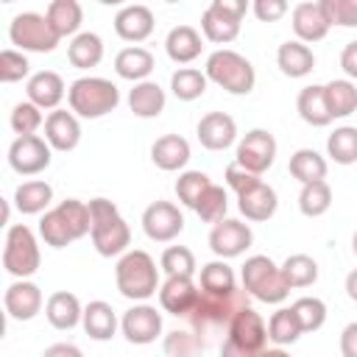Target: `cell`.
<instances>
[{
    "label": "cell",
    "mask_w": 357,
    "mask_h": 357,
    "mask_svg": "<svg viewBox=\"0 0 357 357\" xmlns=\"http://www.w3.org/2000/svg\"><path fill=\"white\" fill-rule=\"evenodd\" d=\"M114 284L120 290V296H126L128 301H148L153 293H159V268L153 262V257L142 248H131L126 251L117 265H114Z\"/></svg>",
    "instance_id": "cell-1"
},
{
    "label": "cell",
    "mask_w": 357,
    "mask_h": 357,
    "mask_svg": "<svg viewBox=\"0 0 357 357\" xmlns=\"http://www.w3.org/2000/svg\"><path fill=\"white\" fill-rule=\"evenodd\" d=\"M89 215H92V245L100 257H123L131 243V229L123 220L120 209L109 198H92L89 201Z\"/></svg>",
    "instance_id": "cell-2"
},
{
    "label": "cell",
    "mask_w": 357,
    "mask_h": 357,
    "mask_svg": "<svg viewBox=\"0 0 357 357\" xmlns=\"http://www.w3.org/2000/svg\"><path fill=\"white\" fill-rule=\"evenodd\" d=\"M67 103H70V112L75 117H84V120H98L109 112L117 109L120 103V89L117 84H112L109 78H100V75H81L70 84L67 89Z\"/></svg>",
    "instance_id": "cell-3"
},
{
    "label": "cell",
    "mask_w": 357,
    "mask_h": 357,
    "mask_svg": "<svg viewBox=\"0 0 357 357\" xmlns=\"http://www.w3.org/2000/svg\"><path fill=\"white\" fill-rule=\"evenodd\" d=\"M240 282L248 296H254L257 301H265V304H282L290 293V287L282 276V268L265 254H254L243 262Z\"/></svg>",
    "instance_id": "cell-4"
},
{
    "label": "cell",
    "mask_w": 357,
    "mask_h": 357,
    "mask_svg": "<svg viewBox=\"0 0 357 357\" xmlns=\"http://www.w3.org/2000/svg\"><path fill=\"white\" fill-rule=\"evenodd\" d=\"M243 307H248V293H245L243 287H237V290L229 293V296H215V293H204V290H201V296H198L195 307L190 310L187 321H190L192 332L206 335V332H212V329H229L231 318H234Z\"/></svg>",
    "instance_id": "cell-5"
},
{
    "label": "cell",
    "mask_w": 357,
    "mask_h": 357,
    "mask_svg": "<svg viewBox=\"0 0 357 357\" xmlns=\"http://www.w3.org/2000/svg\"><path fill=\"white\" fill-rule=\"evenodd\" d=\"M204 73H206V78L212 84H218L229 95H248L254 89V84H257L254 64L245 56H240L237 50H231V47H220V50L209 53Z\"/></svg>",
    "instance_id": "cell-6"
},
{
    "label": "cell",
    "mask_w": 357,
    "mask_h": 357,
    "mask_svg": "<svg viewBox=\"0 0 357 357\" xmlns=\"http://www.w3.org/2000/svg\"><path fill=\"white\" fill-rule=\"evenodd\" d=\"M39 262H42V254H39L36 234L25 223L8 226L6 243H3V268H6V273H11L14 279H28L39 271Z\"/></svg>",
    "instance_id": "cell-7"
},
{
    "label": "cell",
    "mask_w": 357,
    "mask_h": 357,
    "mask_svg": "<svg viewBox=\"0 0 357 357\" xmlns=\"http://www.w3.org/2000/svg\"><path fill=\"white\" fill-rule=\"evenodd\" d=\"M248 11L245 0H212L201 14V31L204 39L215 45H229L240 36L243 17Z\"/></svg>",
    "instance_id": "cell-8"
},
{
    "label": "cell",
    "mask_w": 357,
    "mask_h": 357,
    "mask_svg": "<svg viewBox=\"0 0 357 357\" xmlns=\"http://www.w3.org/2000/svg\"><path fill=\"white\" fill-rule=\"evenodd\" d=\"M8 39L22 53H50L59 45V33L47 22V17L36 14V11L17 14L8 25Z\"/></svg>",
    "instance_id": "cell-9"
},
{
    "label": "cell",
    "mask_w": 357,
    "mask_h": 357,
    "mask_svg": "<svg viewBox=\"0 0 357 357\" xmlns=\"http://www.w3.org/2000/svg\"><path fill=\"white\" fill-rule=\"evenodd\" d=\"M273 159H276V139L268 128H251L237 142L234 162L240 167H245L248 173H254V176H262L273 165Z\"/></svg>",
    "instance_id": "cell-10"
},
{
    "label": "cell",
    "mask_w": 357,
    "mask_h": 357,
    "mask_svg": "<svg viewBox=\"0 0 357 357\" xmlns=\"http://www.w3.org/2000/svg\"><path fill=\"white\" fill-rule=\"evenodd\" d=\"M50 156H53V148L39 134L17 137L11 142V148H8V165L20 176H36V173L47 170L50 167Z\"/></svg>",
    "instance_id": "cell-11"
},
{
    "label": "cell",
    "mask_w": 357,
    "mask_h": 357,
    "mask_svg": "<svg viewBox=\"0 0 357 357\" xmlns=\"http://www.w3.org/2000/svg\"><path fill=\"white\" fill-rule=\"evenodd\" d=\"M142 231L153 243H170L184 231V215L170 201H153L142 212Z\"/></svg>",
    "instance_id": "cell-12"
},
{
    "label": "cell",
    "mask_w": 357,
    "mask_h": 357,
    "mask_svg": "<svg viewBox=\"0 0 357 357\" xmlns=\"http://www.w3.org/2000/svg\"><path fill=\"white\" fill-rule=\"evenodd\" d=\"M120 332L134 346H148L162 335V312L151 304H134L120 318Z\"/></svg>",
    "instance_id": "cell-13"
},
{
    "label": "cell",
    "mask_w": 357,
    "mask_h": 357,
    "mask_svg": "<svg viewBox=\"0 0 357 357\" xmlns=\"http://www.w3.org/2000/svg\"><path fill=\"white\" fill-rule=\"evenodd\" d=\"M254 243V234L248 229V223L234 220V218H223L220 223L212 226L209 231V248L218 259H231L240 257L248 245Z\"/></svg>",
    "instance_id": "cell-14"
},
{
    "label": "cell",
    "mask_w": 357,
    "mask_h": 357,
    "mask_svg": "<svg viewBox=\"0 0 357 357\" xmlns=\"http://www.w3.org/2000/svg\"><path fill=\"white\" fill-rule=\"evenodd\" d=\"M45 296L39 290V284L28 282V279H14L6 293H3V307L8 312L11 321H31L42 312Z\"/></svg>",
    "instance_id": "cell-15"
},
{
    "label": "cell",
    "mask_w": 357,
    "mask_h": 357,
    "mask_svg": "<svg viewBox=\"0 0 357 357\" xmlns=\"http://www.w3.org/2000/svg\"><path fill=\"white\" fill-rule=\"evenodd\" d=\"M290 22H293V33H296V39L304 42V45H310V42H321V39L329 33V28H332V22H329L326 8H324L321 0H318V3L304 0V3L293 6V11H290Z\"/></svg>",
    "instance_id": "cell-16"
},
{
    "label": "cell",
    "mask_w": 357,
    "mask_h": 357,
    "mask_svg": "<svg viewBox=\"0 0 357 357\" xmlns=\"http://www.w3.org/2000/svg\"><path fill=\"white\" fill-rule=\"evenodd\" d=\"M226 337L251 349V351H265L268 349V324L254 307H243L231 318V324L226 329Z\"/></svg>",
    "instance_id": "cell-17"
},
{
    "label": "cell",
    "mask_w": 357,
    "mask_h": 357,
    "mask_svg": "<svg viewBox=\"0 0 357 357\" xmlns=\"http://www.w3.org/2000/svg\"><path fill=\"white\" fill-rule=\"evenodd\" d=\"M201 290L192 282V276H167L159 287V304L165 312L176 315V318H187L190 310L195 307Z\"/></svg>",
    "instance_id": "cell-18"
},
{
    "label": "cell",
    "mask_w": 357,
    "mask_h": 357,
    "mask_svg": "<svg viewBox=\"0 0 357 357\" xmlns=\"http://www.w3.org/2000/svg\"><path fill=\"white\" fill-rule=\"evenodd\" d=\"M153 11L142 3H131V6H123L117 14H114V33L123 39V42H145L151 33H153Z\"/></svg>",
    "instance_id": "cell-19"
},
{
    "label": "cell",
    "mask_w": 357,
    "mask_h": 357,
    "mask_svg": "<svg viewBox=\"0 0 357 357\" xmlns=\"http://www.w3.org/2000/svg\"><path fill=\"white\" fill-rule=\"evenodd\" d=\"M195 134H198V142L206 151H226L237 139V123L226 112H206L198 120Z\"/></svg>",
    "instance_id": "cell-20"
},
{
    "label": "cell",
    "mask_w": 357,
    "mask_h": 357,
    "mask_svg": "<svg viewBox=\"0 0 357 357\" xmlns=\"http://www.w3.org/2000/svg\"><path fill=\"white\" fill-rule=\"evenodd\" d=\"M67 89H70V86H64V78H61L59 73H53V70H39V73H33V75L28 78V84H25L28 100H31L33 106H39L42 112H45V109L56 112L59 103L64 100Z\"/></svg>",
    "instance_id": "cell-21"
},
{
    "label": "cell",
    "mask_w": 357,
    "mask_h": 357,
    "mask_svg": "<svg viewBox=\"0 0 357 357\" xmlns=\"http://www.w3.org/2000/svg\"><path fill=\"white\" fill-rule=\"evenodd\" d=\"M45 139L53 151H73L81 142V123L73 112L56 109L45 117Z\"/></svg>",
    "instance_id": "cell-22"
},
{
    "label": "cell",
    "mask_w": 357,
    "mask_h": 357,
    "mask_svg": "<svg viewBox=\"0 0 357 357\" xmlns=\"http://www.w3.org/2000/svg\"><path fill=\"white\" fill-rule=\"evenodd\" d=\"M192 151H190V142L181 137V134H162L153 145H151V162L165 170V173H176V170H184L187 162H190Z\"/></svg>",
    "instance_id": "cell-23"
},
{
    "label": "cell",
    "mask_w": 357,
    "mask_h": 357,
    "mask_svg": "<svg viewBox=\"0 0 357 357\" xmlns=\"http://www.w3.org/2000/svg\"><path fill=\"white\" fill-rule=\"evenodd\" d=\"M153 67H156L153 53L148 47H139V45H128V47L117 50V56H114V73L126 81H134V84L148 81Z\"/></svg>",
    "instance_id": "cell-24"
},
{
    "label": "cell",
    "mask_w": 357,
    "mask_h": 357,
    "mask_svg": "<svg viewBox=\"0 0 357 357\" xmlns=\"http://www.w3.org/2000/svg\"><path fill=\"white\" fill-rule=\"evenodd\" d=\"M45 318L50 321L53 329H73L81 324L84 318V307L78 301L75 293H67V290H56L47 296L45 301Z\"/></svg>",
    "instance_id": "cell-25"
},
{
    "label": "cell",
    "mask_w": 357,
    "mask_h": 357,
    "mask_svg": "<svg viewBox=\"0 0 357 357\" xmlns=\"http://www.w3.org/2000/svg\"><path fill=\"white\" fill-rule=\"evenodd\" d=\"M279 201H276V190L265 181H259L257 187H251L248 192L237 195V209L245 215V220H254V223H262V220H271L273 212H276Z\"/></svg>",
    "instance_id": "cell-26"
},
{
    "label": "cell",
    "mask_w": 357,
    "mask_h": 357,
    "mask_svg": "<svg viewBox=\"0 0 357 357\" xmlns=\"http://www.w3.org/2000/svg\"><path fill=\"white\" fill-rule=\"evenodd\" d=\"M276 64L287 78H304L315 67V53L310 50V45H304L298 39H287L276 50Z\"/></svg>",
    "instance_id": "cell-27"
},
{
    "label": "cell",
    "mask_w": 357,
    "mask_h": 357,
    "mask_svg": "<svg viewBox=\"0 0 357 357\" xmlns=\"http://www.w3.org/2000/svg\"><path fill=\"white\" fill-rule=\"evenodd\" d=\"M165 50L176 64H190L201 56L204 36L192 25H176V28H170V33L165 39Z\"/></svg>",
    "instance_id": "cell-28"
},
{
    "label": "cell",
    "mask_w": 357,
    "mask_h": 357,
    "mask_svg": "<svg viewBox=\"0 0 357 357\" xmlns=\"http://www.w3.org/2000/svg\"><path fill=\"white\" fill-rule=\"evenodd\" d=\"M165 103H167V95L156 81H139L128 92V109L142 120L159 117L165 112Z\"/></svg>",
    "instance_id": "cell-29"
},
{
    "label": "cell",
    "mask_w": 357,
    "mask_h": 357,
    "mask_svg": "<svg viewBox=\"0 0 357 357\" xmlns=\"http://www.w3.org/2000/svg\"><path fill=\"white\" fill-rule=\"evenodd\" d=\"M296 112L298 117L312 126V128H324L332 123V114L326 109V98H324V84H310L298 92L296 98Z\"/></svg>",
    "instance_id": "cell-30"
},
{
    "label": "cell",
    "mask_w": 357,
    "mask_h": 357,
    "mask_svg": "<svg viewBox=\"0 0 357 357\" xmlns=\"http://www.w3.org/2000/svg\"><path fill=\"white\" fill-rule=\"evenodd\" d=\"M81 326H84V332L92 340H112L114 332H117V315H114L112 304H106V301L98 298V301H89L84 307Z\"/></svg>",
    "instance_id": "cell-31"
},
{
    "label": "cell",
    "mask_w": 357,
    "mask_h": 357,
    "mask_svg": "<svg viewBox=\"0 0 357 357\" xmlns=\"http://www.w3.org/2000/svg\"><path fill=\"white\" fill-rule=\"evenodd\" d=\"M53 201V187L42 178H28L22 181L17 190H14V206L22 212V215H39V212H47Z\"/></svg>",
    "instance_id": "cell-32"
},
{
    "label": "cell",
    "mask_w": 357,
    "mask_h": 357,
    "mask_svg": "<svg viewBox=\"0 0 357 357\" xmlns=\"http://www.w3.org/2000/svg\"><path fill=\"white\" fill-rule=\"evenodd\" d=\"M47 22L53 25V31L59 33V39L64 36H78V28L84 22V8L78 0H53L45 11Z\"/></svg>",
    "instance_id": "cell-33"
},
{
    "label": "cell",
    "mask_w": 357,
    "mask_h": 357,
    "mask_svg": "<svg viewBox=\"0 0 357 357\" xmlns=\"http://www.w3.org/2000/svg\"><path fill=\"white\" fill-rule=\"evenodd\" d=\"M67 59L73 67L78 70H89L98 67L103 59V39L92 31H81L78 36H73V42L67 45Z\"/></svg>",
    "instance_id": "cell-34"
},
{
    "label": "cell",
    "mask_w": 357,
    "mask_h": 357,
    "mask_svg": "<svg viewBox=\"0 0 357 357\" xmlns=\"http://www.w3.org/2000/svg\"><path fill=\"white\" fill-rule=\"evenodd\" d=\"M324 98H326V109L335 117H349L357 112V84L349 78H335L329 84H324Z\"/></svg>",
    "instance_id": "cell-35"
},
{
    "label": "cell",
    "mask_w": 357,
    "mask_h": 357,
    "mask_svg": "<svg viewBox=\"0 0 357 357\" xmlns=\"http://www.w3.org/2000/svg\"><path fill=\"white\" fill-rule=\"evenodd\" d=\"M290 176L304 187L312 181H324L326 178V159L315 151V148H298L290 156Z\"/></svg>",
    "instance_id": "cell-36"
},
{
    "label": "cell",
    "mask_w": 357,
    "mask_h": 357,
    "mask_svg": "<svg viewBox=\"0 0 357 357\" xmlns=\"http://www.w3.org/2000/svg\"><path fill=\"white\" fill-rule=\"evenodd\" d=\"M204 293H215V296H229L237 290V276L231 271V265H226V259H212L201 268V279H198Z\"/></svg>",
    "instance_id": "cell-37"
},
{
    "label": "cell",
    "mask_w": 357,
    "mask_h": 357,
    "mask_svg": "<svg viewBox=\"0 0 357 357\" xmlns=\"http://www.w3.org/2000/svg\"><path fill=\"white\" fill-rule=\"evenodd\" d=\"M301 335H304V329H301V324H298L293 307H279V310L268 318V340L276 343L279 349H282V346H293Z\"/></svg>",
    "instance_id": "cell-38"
},
{
    "label": "cell",
    "mask_w": 357,
    "mask_h": 357,
    "mask_svg": "<svg viewBox=\"0 0 357 357\" xmlns=\"http://www.w3.org/2000/svg\"><path fill=\"white\" fill-rule=\"evenodd\" d=\"M279 268H282V276H284L290 290L310 287L318 282V262L310 254H290Z\"/></svg>",
    "instance_id": "cell-39"
},
{
    "label": "cell",
    "mask_w": 357,
    "mask_h": 357,
    "mask_svg": "<svg viewBox=\"0 0 357 357\" xmlns=\"http://www.w3.org/2000/svg\"><path fill=\"white\" fill-rule=\"evenodd\" d=\"M326 156L335 165L357 162V126H340L326 137Z\"/></svg>",
    "instance_id": "cell-40"
},
{
    "label": "cell",
    "mask_w": 357,
    "mask_h": 357,
    "mask_svg": "<svg viewBox=\"0 0 357 357\" xmlns=\"http://www.w3.org/2000/svg\"><path fill=\"white\" fill-rule=\"evenodd\" d=\"M206 84H209V78H206V73H201V70H195V67H178L173 75H170V89H173V95L178 98V100H198L204 92H206Z\"/></svg>",
    "instance_id": "cell-41"
},
{
    "label": "cell",
    "mask_w": 357,
    "mask_h": 357,
    "mask_svg": "<svg viewBox=\"0 0 357 357\" xmlns=\"http://www.w3.org/2000/svg\"><path fill=\"white\" fill-rule=\"evenodd\" d=\"M332 206V187L324 181H312V184H304L301 192H298V209L304 218H321L326 215Z\"/></svg>",
    "instance_id": "cell-42"
},
{
    "label": "cell",
    "mask_w": 357,
    "mask_h": 357,
    "mask_svg": "<svg viewBox=\"0 0 357 357\" xmlns=\"http://www.w3.org/2000/svg\"><path fill=\"white\" fill-rule=\"evenodd\" d=\"M165 357H204V337L192 329H173L162 340Z\"/></svg>",
    "instance_id": "cell-43"
},
{
    "label": "cell",
    "mask_w": 357,
    "mask_h": 357,
    "mask_svg": "<svg viewBox=\"0 0 357 357\" xmlns=\"http://www.w3.org/2000/svg\"><path fill=\"white\" fill-rule=\"evenodd\" d=\"M39 237H42V240H45V245H50V248H64V245L75 243V237H73L70 226L64 223V218L59 215V209H56V206H53V209H47V212L39 218Z\"/></svg>",
    "instance_id": "cell-44"
},
{
    "label": "cell",
    "mask_w": 357,
    "mask_h": 357,
    "mask_svg": "<svg viewBox=\"0 0 357 357\" xmlns=\"http://www.w3.org/2000/svg\"><path fill=\"white\" fill-rule=\"evenodd\" d=\"M209 187H212V178H209L204 170H184V173H178V178H176V195H178V201H181L184 206H190V209H195L198 198H201Z\"/></svg>",
    "instance_id": "cell-45"
},
{
    "label": "cell",
    "mask_w": 357,
    "mask_h": 357,
    "mask_svg": "<svg viewBox=\"0 0 357 357\" xmlns=\"http://www.w3.org/2000/svg\"><path fill=\"white\" fill-rule=\"evenodd\" d=\"M159 271L165 276H192L195 273V254L187 245H167L159 257Z\"/></svg>",
    "instance_id": "cell-46"
},
{
    "label": "cell",
    "mask_w": 357,
    "mask_h": 357,
    "mask_svg": "<svg viewBox=\"0 0 357 357\" xmlns=\"http://www.w3.org/2000/svg\"><path fill=\"white\" fill-rule=\"evenodd\" d=\"M226 209H229V195H226V190L218 187V184H212V187L198 198V204H195V215H198L204 223H212V226L226 218Z\"/></svg>",
    "instance_id": "cell-47"
},
{
    "label": "cell",
    "mask_w": 357,
    "mask_h": 357,
    "mask_svg": "<svg viewBox=\"0 0 357 357\" xmlns=\"http://www.w3.org/2000/svg\"><path fill=\"white\" fill-rule=\"evenodd\" d=\"M11 128L17 137H31L36 134L42 126H45V114L39 106H33L31 100H20L14 109H11V117H8Z\"/></svg>",
    "instance_id": "cell-48"
},
{
    "label": "cell",
    "mask_w": 357,
    "mask_h": 357,
    "mask_svg": "<svg viewBox=\"0 0 357 357\" xmlns=\"http://www.w3.org/2000/svg\"><path fill=\"white\" fill-rule=\"evenodd\" d=\"M290 307H293V312H296V318H298L304 332H318L326 324V304L321 298H315V296H301Z\"/></svg>",
    "instance_id": "cell-49"
},
{
    "label": "cell",
    "mask_w": 357,
    "mask_h": 357,
    "mask_svg": "<svg viewBox=\"0 0 357 357\" xmlns=\"http://www.w3.org/2000/svg\"><path fill=\"white\" fill-rule=\"evenodd\" d=\"M28 73H31V64H28V56L22 50L6 47L0 53V81L3 84H17V81L28 78Z\"/></svg>",
    "instance_id": "cell-50"
},
{
    "label": "cell",
    "mask_w": 357,
    "mask_h": 357,
    "mask_svg": "<svg viewBox=\"0 0 357 357\" xmlns=\"http://www.w3.org/2000/svg\"><path fill=\"white\" fill-rule=\"evenodd\" d=\"M332 25L357 28V0H321Z\"/></svg>",
    "instance_id": "cell-51"
},
{
    "label": "cell",
    "mask_w": 357,
    "mask_h": 357,
    "mask_svg": "<svg viewBox=\"0 0 357 357\" xmlns=\"http://www.w3.org/2000/svg\"><path fill=\"white\" fill-rule=\"evenodd\" d=\"M223 176H226V184H229V187H231V190H234L237 195H243V192H248L251 187H257V184L262 181L259 176H254V173H248V170H245V167H240L237 162H231V165L226 167V173H223Z\"/></svg>",
    "instance_id": "cell-52"
},
{
    "label": "cell",
    "mask_w": 357,
    "mask_h": 357,
    "mask_svg": "<svg viewBox=\"0 0 357 357\" xmlns=\"http://www.w3.org/2000/svg\"><path fill=\"white\" fill-rule=\"evenodd\" d=\"M251 11H254V17L259 22H276L290 11V6L284 0H254Z\"/></svg>",
    "instance_id": "cell-53"
},
{
    "label": "cell",
    "mask_w": 357,
    "mask_h": 357,
    "mask_svg": "<svg viewBox=\"0 0 357 357\" xmlns=\"http://www.w3.org/2000/svg\"><path fill=\"white\" fill-rule=\"evenodd\" d=\"M340 70L346 73L349 81H357V39L343 47V53H340Z\"/></svg>",
    "instance_id": "cell-54"
},
{
    "label": "cell",
    "mask_w": 357,
    "mask_h": 357,
    "mask_svg": "<svg viewBox=\"0 0 357 357\" xmlns=\"http://www.w3.org/2000/svg\"><path fill=\"white\" fill-rule=\"evenodd\" d=\"M340 354L343 357H357V321L343 326V332H340Z\"/></svg>",
    "instance_id": "cell-55"
},
{
    "label": "cell",
    "mask_w": 357,
    "mask_h": 357,
    "mask_svg": "<svg viewBox=\"0 0 357 357\" xmlns=\"http://www.w3.org/2000/svg\"><path fill=\"white\" fill-rule=\"evenodd\" d=\"M220 357H262V351H251V349H245V346H240V343L226 337L223 346H220Z\"/></svg>",
    "instance_id": "cell-56"
},
{
    "label": "cell",
    "mask_w": 357,
    "mask_h": 357,
    "mask_svg": "<svg viewBox=\"0 0 357 357\" xmlns=\"http://www.w3.org/2000/svg\"><path fill=\"white\" fill-rule=\"evenodd\" d=\"M42 357H84V354H81V349L73 346V343H53V346H47V349L42 351Z\"/></svg>",
    "instance_id": "cell-57"
},
{
    "label": "cell",
    "mask_w": 357,
    "mask_h": 357,
    "mask_svg": "<svg viewBox=\"0 0 357 357\" xmlns=\"http://www.w3.org/2000/svg\"><path fill=\"white\" fill-rule=\"evenodd\" d=\"M346 296H349L351 301H357V268L346 276Z\"/></svg>",
    "instance_id": "cell-58"
},
{
    "label": "cell",
    "mask_w": 357,
    "mask_h": 357,
    "mask_svg": "<svg viewBox=\"0 0 357 357\" xmlns=\"http://www.w3.org/2000/svg\"><path fill=\"white\" fill-rule=\"evenodd\" d=\"M262 357H290V354H287L284 349H279V346H276V349H265V351H262Z\"/></svg>",
    "instance_id": "cell-59"
},
{
    "label": "cell",
    "mask_w": 357,
    "mask_h": 357,
    "mask_svg": "<svg viewBox=\"0 0 357 357\" xmlns=\"http://www.w3.org/2000/svg\"><path fill=\"white\" fill-rule=\"evenodd\" d=\"M351 251H354V254H357V231H354V234H351Z\"/></svg>",
    "instance_id": "cell-60"
}]
</instances>
